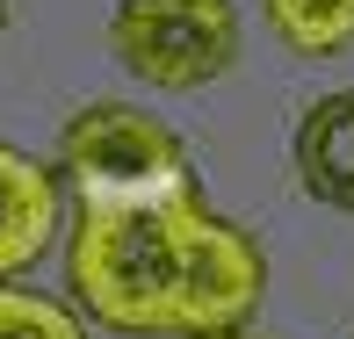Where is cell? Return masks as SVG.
Returning <instances> with one entry per match:
<instances>
[{
	"label": "cell",
	"instance_id": "cell-9",
	"mask_svg": "<svg viewBox=\"0 0 354 339\" xmlns=\"http://www.w3.org/2000/svg\"><path fill=\"white\" fill-rule=\"evenodd\" d=\"M210 339H246V332H210Z\"/></svg>",
	"mask_w": 354,
	"mask_h": 339
},
{
	"label": "cell",
	"instance_id": "cell-1",
	"mask_svg": "<svg viewBox=\"0 0 354 339\" xmlns=\"http://www.w3.org/2000/svg\"><path fill=\"white\" fill-rule=\"evenodd\" d=\"M203 195L181 202H138V209H80L66 274L87 318L109 332H174V303H181V246L196 224Z\"/></svg>",
	"mask_w": 354,
	"mask_h": 339
},
{
	"label": "cell",
	"instance_id": "cell-5",
	"mask_svg": "<svg viewBox=\"0 0 354 339\" xmlns=\"http://www.w3.org/2000/svg\"><path fill=\"white\" fill-rule=\"evenodd\" d=\"M58 209H66L58 173H44L29 152L0 144V282L44 260V246L58 238Z\"/></svg>",
	"mask_w": 354,
	"mask_h": 339
},
{
	"label": "cell",
	"instance_id": "cell-6",
	"mask_svg": "<svg viewBox=\"0 0 354 339\" xmlns=\"http://www.w3.org/2000/svg\"><path fill=\"white\" fill-rule=\"evenodd\" d=\"M289 159H297V188L326 209H354V87L318 94L297 116V137H289Z\"/></svg>",
	"mask_w": 354,
	"mask_h": 339
},
{
	"label": "cell",
	"instance_id": "cell-7",
	"mask_svg": "<svg viewBox=\"0 0 354 339\" xmlns=\"http://www.w3.org/2000/svg\"><path fill=\"white\" fill-rule=\"evenodd\" d=\"M268 22L289 51L326 58L340 43H354V0H268Z\"/></svg>",
	"mask_w": 354,
	"mask_h": 339
},
{
	"label": "cell",
	"instance_id": "cell-3",
	"mask_svg": "<svg viewBox=\"0 0 354 339\" xmlns=\"http://www.w3.org/2000/svg\"><path fill=\"white\" fill-rule=\"evenodd\" d=\"M109 43L145 87H210L239 58V8L232 0H116Z\"/></svg>",
	"mask_w": 354,
	"mask_h": 339
},
{
	"label": "cell",
	"instance_id": "cell-2",
	"mask_svg": "<svg viewBox=\"0 0 354 339\" xmlns=\"http://www.w3.org/2000/svg\"><path fill=\"white\" fill-rule=\"evenodd\" d=\"M58 173L80 195V209H138L196 195V166H188L181 137L131 101L80 108L58 137Z\"/></svg>",
	"mask_w": 354,
	"mask_h": 339
},
{
	"label": "cell",
	"instance_id": "cell-4",
	"mask_svg": "<svg viewBox=\"0 0 354 339\" xmlns=\"http://www.w3.org/2000/svg\"><path fill=\"white\" fill-rule=\"evenodd\" d=\"M268 289V260L239 224L196 209L181 246V303H174V339H210V332H239L253 318Z\"/></svg>",
	"mask_w": 354,
	"mask_h": 339
},
{
	"label": "cell",
	"instance_id": "cell-8",
	"mask_svg": "<svg viewBox=\"0 0 354 339\" xmlns=\"http://www.w3.org/2000/svg\"><path fill=\"white\" fill-rule=\"evenodd\" d=\"M0 339H87V325H80L58 296H37V289H8L0 282Z\"/></svg>",
	"mask_w": 354,
	"mask_h": 339
}]
</instances>
